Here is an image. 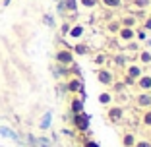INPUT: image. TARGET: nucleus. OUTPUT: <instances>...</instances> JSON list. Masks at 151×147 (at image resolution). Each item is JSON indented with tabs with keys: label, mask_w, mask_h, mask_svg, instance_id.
I'll return each mask as SVG.
<instances>
[{
	"label": "nucleus",
	"mask_w": 151,
	"mask_h": 147,
	"mask_svg": "<svg viewBox=\"0 0 151 147\" xmlns=\"http://www.w3.org/2000/svg\"><path fill=\"white\" fill-rule=\"evenodd\" d=\"M54 60H56V64H62V66H72L74 52H72V49H58L54 52Z\"/></svg>",
	"instance_id": "f257e3e1"
},
{
	"label": "nucleus",
	"mask_w": 151,
	"mask_h": 147,
	"mask_svg": "<svg viewBox=\"0 0 151 147\" xmlns=\"http://www.w3.org/2000/svg\"><path fill=\"white\" fill-rule=\"evenodd\" d=\"M107 118H109V122H112V124L122 122V118H124V108L118 107V105H111L109 110H107Z\"/></svg>",
	"instance_id": "f03ea898"
},
{
	"label": "nucleus",
	"mask_w": 151,
	"mask_h": 147,
	"mask_svg": "<svg viewBox=\"0 0 151 147\" xmlns=\"http://www.w3.org/2000/svg\"><path fill=\"white\" fill-rule=\"evenodd\" d=\"M74 126L80 132H87L89 130V116L85 114V112H78V114H74Z\"/></svg>",
	"instance_id": "7ed1b4c3"
},
{
	"label": "nucleus",
	"mask_w": 151,
	"mask_h": 147,
	"mask_svg": "<svg viewBox=\"0 0 151 147\" xmlns=\"http://www.w3.org/2000/svg\"><path fill=\"white\" fill-rule=\"evenodd\" d=\"M136 107L138 108H151V91H139V95L136 97Z\"/></svg>",
	"instance_id": "20e7f679"
},
{
	"label": "nucleus",
	"mask_w": 151,
	"mask_h": 147,
	"mask_svg": "<svg viewBox=\"0 0 151 147\" xmlns=\"http://www.w3.org/2000/svg\"><path fill=\"white\" fill-rule=\"evenodd\" d=\"M97 80H99L101 85H112L114 76H112V72L109 70V68H101V70L97 72Z\"/></svg>",
	"instance_id": "39448f33"
},
{
	"label": "nucleus",
	"mask_w": 151,
	"mask_h": 147,
	"mask_svg": "<svg viewBox=\"0 0 151 147\" xmlns=\"http://www.w3.org/2000/svg\"><path fill=\"white\" fill-rule=\"evenodd\" d=\"M64 85H66L64 89H66L68 93H80V91L83 89V83H81L80 77H70V80H68Z\"/></svg>",
	"instance_id": "423d86ee"
},
{
	"label": "nucleus",
	"mask_w": 151,
	"mask_h": 147,
	"mask_svg": "<svg viewBox=\"0 0 151 147\" xmlns=\"http://www.w3.org/2000/svg\"><path fill=\"white\" fill-rule=\"evenodd\" d=\"M134 87H138L139 91H151V76L149 74H142V76L136 80V85Z\"/></svg>",
	"instance_id": "0eeeda50"
},
{
	"label": "nucleus",
	"mask_w": 151,
	"mask_h": 147,
	"mask_svg": "<svg viewBox=\"0 0 151 147\" xmlns=\"http://www.w3.org/2000/svg\"><path fill=\"white\" fill-rule=\"evenodd\" d=\"M118 37L124 41V43H132V41L136 39V29H134V27H120Z\"/></svg>",
	"instance_id": "6e6552de"
},
{
	"label": "nucleus",
	"mask_w": 151,
	"mask_h": 147,
	"mask_svg": "<svg viewBox=\"0 0 151 147\" xmlns=\"http://www.w3.org/2000/svg\"><path fill=\"white\" fill-rule=\"evenodd\" d=\"M142 74H143V68L139 66V64H128V66H126V76L132 77L134 81L138 80V77L142 76Z\"/></svg>",
	"instance_id": "1a4fd4ad"
},
{
	"label": "nucleus",
	"mask_w": 151,
	"mask_h": 147,
	"mask_svg": "<svg viewBox=\"0 0 151 147\" xmlns=\"http://www.w3.org/2000/svg\"><path fill=\"white\" fill-rule=\"evenodd\" d=\"M83 99H80V97H74L70 101V110L74 112V114H78V112H83V108H85V105H83Z\"/></svg>",
	"instance_id": "9d476101"
},
{
	"label": "nucleus",
	"mask_w": 151,
	"mask_h": 147,
	"mask_svg": "<svg viewBox=\"0 0 151 147\" xmlns=\"http://www.w3.org/2000/svg\"><path fill=\"white\" fill-rule=\"evenodd\" d=\"M85 33V27L80 25V23H76V25L70 27V31H68V35H70V39H81Z\"/></svg>",
	"instance_id": "9b49d317"
},
{
	"label": "nucleus",
	"mask_w": 151,
	"mask_h": 147,
	"mask_svg": "<svg viewBox=\"0 0 151 147\" xmlns=\"http://www.w3.org/2000/svg\"><path fill=\"white\" fill-rule=\"evenodd\" d=\"M136 136H134V132H126L124 136H122V147H134L136 145Z\"/></svg>",
	"instance_id": "f8f14e48"
},
{
	"label": "nucleus",
	"mask_w": 151,
	"mask_h": 147,
	"mask_svg": "<svg viewBox=\"0 0 151 147\" xmlns=\"http://www.w3.org/2000/svg\"><path fill=\"white\" fill-rule=\"evenodd\" d=\"M112 99H114V95H112L111 91H103V93H99V103H101L103 107H111Z\"/></svg>",
	"instance_id": "ddd939ff"
},
{
	"label": "nucleus",
	"mask_w": 151,
	"mask_h": 147,
	"mask_svg": "<svg viewBox=\"0 0 151 147\" xmlns=\"http://www.w3.org/2000/svg\"><path fill=\"white\" fill-rule=\"evenodd\" d=\"M70 66H62V64H56V68H54V76L56 77H70L72 70H68Z\"/></svg>",
	"instance_id": "4468645a"
},
{
	"label": "nucleus",
	"mask_w": 151,
	"mask_h": 147,
	"mask_svg": "<svg viewBox=\"0 0 151 147\" xmlns=\"http://www.w3.org/2000/svg\"><path fill=\"white\" fill-rule=\"evenodd\" d=\"M105 8H111V10H116V8H122L124 6V0H99Z\"/></svg>",
	"instance_id": "2eb2a0df"
},
{
	"label": "nucleus",
	"mask_w": 151,
	"mask_h": 147,
	"mask_svg": "<svg viewBox=\"0 0 151 147\" xmlns=\"http://www.w3.org/2000/svg\"><path fill=\"white\" fill-rule=\"evenodd\" d=\"M136 23H138V18L132 16V14H128V16H124V18L120 19V25L122 27H136Z\"/></svg>",
	"instance_id": "dca6fc26"
},
{
	"label": "nucleus",
	"mask_w": 151,
	"mask_h": 147,
	"mask_svg": "<svg viewBox=\"0 0 151 147\" xmlns=\"http://www.w3.org/2000/svg\"><path fill=\"white\" fill-rule=\"evenodd\" d=\"M72 52L74 54H78V56H85V54L89 52V47L85 45V43H78V45L72 49Z\"/></svg>",
	"instance_id": "f3484780"
},
{
	"label": "nucleus",
	"mask_w": 151,
	"mask_h": 147,
	"mask_svg": "<svg viewBox=\"0 0 151 147\" xmlns=\"http://www.w3.org/2000/svg\"><path fill=\"white\" fill-rule=\"evenodd\" d=\"M50 118H52V114H50V112H45L43 120L39 122V128H41V130H49V126H50Z\"/></svg>",
	"instance_id": "a211bd4d"
},
{
	"label": "nucleus",
	"mask_w": 151,
	"mask_h": 147,
	"mask_svg": "<svg viewBox=\"0 0 151 147\" xmlns=\"http://www.w3.org/2000/svg\"><path fill=\"white\" fill-rule=\"evenodd\" d=\"M142 124L147 126V128H151V108H145L142 114Z\"/></svg>",
	"instance_id": "6ab92c4d"
},
{
	"label": "nucleus",
	"mask_w": 151,
	"mask_h": 147,
	"mask_svg": "<svg viewBox=\"0 0 151 147\" xmlns=\"http://www.w3.org/2000/svg\"><path fill=\"white\" fill-rule=\"evenodd\" d=\"M66 12H78V0H64Z\"/></svg>",
	"instance_id": "aec40b11"
},
{
	"label": "nucleus",
	"mask_w": 151,
	"mask_h": 147,
	"mask_svg": "<svg viewBox=\"0 0 151 147\" xmlns=\"http://www.w3.org/2000/svg\"><path fill=\"white\" fill-rule=\"evenodd\" d=\"M78 4H81L83 8L91 10V8H95V6L99 4V0H78Z\"/></svg>",
	"instance_id": "412c9836"
},
{
	"label": "nucleus",
	"mask_w": 151,
	"mask_h": 147,
	"mask_svg": "<svg viewBox=\"0 0 151 147\" xmlns=\"http://www.w3.org/2000/svg\"><path fill=\"white\" fill-rule=\"evenodd\" d=\"M139 62L142 64H151V52L149 50H142V52H139Z\"/></svg>",
	"instance_id": "4be33fe9"
},
{
	"label": "nucleus",
	"mask_w": 151,
	"mask_h": 147,
	"mask_svg": "<svg viewBox=\"0 0 151 147\" xmlns=\"http://www.w3.org/2000/svg\"><path fill=\"white\" fill-rule=\"evenodd\" d=\"M0 136H6V138H12V139H16V138H18V136L14 134L12 130H10V128H4V126L0 128Z\"/></svg>",
	"instance_id": "5701e85b"
},
{
	"label": "nucleus",
	"mask_w": 151,
	"mask_h": 147,
	"mask_svg": "<svg viewBox=\"0 0 151 147\" xmlns=\"http://www.w3.org/2000/svg\"><path fill=\"white\" fill-rule=\"evenodd\" d=\"M120 27H122V25H120V22H111L107 25V29H109V33H118Z\"/></svg>",
	"instance_id": "b1692460"
},
{
	"label": "nucleus",
	"mask_w": 151,
	"mask_h": 147,
	"mask_svg": "<svg viewBox=\"0 0 151 147\" xmlns=\"http://www.w3.org/2000/svg\"><path fill=\"white\" fill-rule=\"evenodd\" d=\"M134 147H151V139H138Z\"/></svg>",
	"instance_id": "393cba45"
},
{
	"label": "nucleus",
	"mask_w": 151,
	"mask_h": 147,
	"mask_svg": "<svg viewBox=\"0 0 151 147\" xmlns=\"http://www.w3.org/2000/svg\"><path fill=\"white\" fill-rule=\"evenodd\" d=\"M132 4H134V6H138V8L142 10V8H145V6L149 4V0H132Z\"/></svg>",
	"instance_id": "a878e982"
},
{
	"label": "nucleus",
	"mask_w": 151,
	"mask_h": 147,
	"mask_svg": "<svg viewBox=\"0 0 151 147\" xmlns=\"http://www.w3.org/2000/svg\"><path fill=\"white\" fill-rule=\"evenodd\" d=\"M122 83H124V87H134V85H136V81H134L132 77L124 76V80H122Z\"/></svg>",
	"instance_id": "bb28decb"
},
{
	"label": "nucleus",
	"mask_w": 151,
	"mask_h": 147,
	"mask_svg": "<svg viewBox=\"0 0 151 147\" xmlns=\"http://www.w3.org/2000/svg\"><path fill=\"white\" fill-rule=\"evenodd\" d=\"M136 37H138V41H147V33H145V29L138 31V33H136Z\"/></svg>",
	"instance_id": "cd10ccee"
},
{
	"label": "nucleus",
	"mask_w": 151,
	"mask_h": 147,
	"mask_svg": "<svg viewBox=\"0 0 151 147\" xmlns=\"http://www.w3.org/2000/svg\"><path fill=\"white\" fill-rule=\"evenodd\" d=\"M105 60H107V56H105V54H99V56H95V64H99V66H101V64H105Z\"/></svg>",
	"instance_id": "c85d7f7f"
},
{
	"label": "nucleus",
	"mask_w": 151,
	"mask_h": 147,
	"mask_svg": "<svg viewBox=\"0 0 151 147\" xmlns=\"http://www.w3.org/2000/svg\"><path fill=\"white\" fill-rule=\"evenodd\" d=\"M83 147H99V143L93 141V139H87V141L83 143Z\"/></svg>",
	"instance_id": "c756f323"
},
{
	"label": "nucleus",
	"mask_w": 151,
	"mask_h": 147,
	"mask_svg": "<svg viewBox=\"0 0 151 147\" xmlns=\"http://www.w3.org/2000/svg\"><path fill=\"white\" fill-rule=\"evenodd\" d=\"M143 29H145V31H151V18H147L145 22H143Z\"/></svg>",
	"instance_id": "7c9ffc66"
},
{
	"label": "nucleus",
	"mask_w": 151,
	"mask_h": 147,
	"mask_svg": "<svg viewBox=\"0 0 151 147\" xmlns=\"http://www.w3.org/2000/svg\"><path fill=\"white\" fill-rule=\"evenodd\" d=\"M70 27H72L70 23H64V25H62V29H60V31H62V35H66V33L70 31Z\"/></svg>",
	"instance_id": "2f4dec72"
},
{
	"label": "nucleus",
	"mask_w": 151,
	"mask_h": 147,
	"mask_svg": "<svg viewBox=\"0 0 151 147\" xmlns=\"http://www.w3.org/2000/svg\"><path fill=\"white\" fill-rule=\"evenodd\" d=\"M43 22L47 23V25H54V23H52V18H50V16H45V18H43Z\"/></svg>",
	"instance_id": "473e14b6"
},
{
	"label": "nucleus",
	"mask_w": 151,
	"mask_h": 147,
	"mask_svg": "<svg viewBox=\"0 0 151 147\" xmlns=\"http://www.w3.org/2000/svg\"><path fill=\"white\" fill-rule=\"evenodd\" d=\"M114 89H116V93H120V91H124V83H116V87H114Z\"/></svg>",
	"instance_id": "72a5a7b5"
},
{
	"label": "nucleus",
	"mask_w": 151,
	"mask_h": 147,
	"mask_svg": "<svg viewBox=\"0 0 151 147\" xmlns=\"http://www.w3.org/2000/svg\"><path fill=\"white\" fill-rule=\"evenodd\" d=\"M114 62H116V64H120V66H122V64H124V58H122V56H118V58H114Z\"/></svg>",
	"instance_id": "f704fd0d"
},
{
	"label": "nucleus",
	"mask_w": 151,
	"mask_h": 147,
	"mask_svg": "<svg viewBox=\"0 0 151 147\" xmlns=\"http://www.w3.org/2000/svg\"><path fill=\"white\" fill-rule=\"evenodd\" d=\"M10 2H12V0H2V4H4V6H8Z\"/></svg>",
	"instance_id": "c9c22d12"
},
{
	"label": "nucleus",
	"mask_w": 151,
	"mask_h": 147,
	"mask_svg": "<svg viewBox=\"0 0 151 147\" xmlns=\"http://www.w3.org/2000/svg\"><path fill=\"white\" fill-rule=\"evenodd\" d=\"M41 147H49V143H41Z\"/></svg>",
	"instance_id": "e433bc0d"
},
{
	"label": "nucleus",
	"mask_w": 151,
	"mask_h": 147,
	"mask_svg": "<svg viewBox=\"0 0 151 147\" xmlns=\"http://www.w3.org/2000/svg\"><path fill=\"white\" fill-rule=\"evenodd\" d=\"M149 76H151V72H149Z\"/></svg>",
	"instance_id": "4c0bfd02"
}]
</instances>
